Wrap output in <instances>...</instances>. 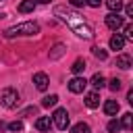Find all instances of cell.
<instances>
[{
  "label": "cell",
  "instance_id": "obj_2",
  "mask_svg": "<svg viewBox=\"0 0 133 133\" xmlns=\"http://www.w3.org/2000/svg\"><path fill=\"white\" fill-rule=\"evenodd\" d=\"M39 33V25L35 21H25V23H19V25H12L4 31V37H21V35H35Z\"/></svg>",
  "mask_w": 133,
  "mask_h": 133
},
{
  "label": "cell",
  "instance_id": "obj_17",
  "mask_svg": "<svg viewBox=\"0 0 133 133\" xmlns=\"http://www.w3.org/2000/svg\"><path fill=\"white\" fill-rule=\"evenodd\" d=\"M56 102H58V96L52 94V96H46V98L42 100V106H44V108H50V106H56Z\"/></svg>",
  "mask_w": 133,
  "mask_h": 133
},
{
  "label": "cell",
  "instance_id": "obj_24",
  "mask_svg": "<svg viewBox=\"0 0 133 133\" xmlns=\"http://www.w3.org/2000/svg\"><path fill=\"white\" fill-rule=\"evenodd\" d=\"M108 87H110L112 91H118V89H121V79H116V77L110 79V81H108Z\"/></svg>",
  "mask_w": 133,
  "mask_h": 133
},
{
  "label": "cell",
  "instance_id": "obj_11",
  "mask_svg": "<svg viewBox=\"0 0 133 133\" xmlns=\"http://www.w3.org/2000/svg\"><path fill=\"white\" fill-rule=\"evenodd\" d=\"M110 48H112V50H123V48H125V37L118 35V33H114V35L110 37Z\"/></svg>",
  "mask_w": 133,
  "mask_h": 133
},
{
  "label": "cell",
  "instance_id": "obj_25",
  "mask_svg": "<svg viewBox=\"0 0 133 133\" xmlns=\"http://www.w3.org/2000/svg\"><path fill=\"white\" fill-rule=\"evenodd\" d=\"M118 129H121V123H118L116 118H112V121L108 123V131H110V133H116Z\"/></svg>",
  "mask_w": 133,
  "mask_h": 133
},
{
  "label": "cell",
  "instance_id": "obj_12",
  "mask_svg": "<svg viewBox=\"0 0 133 133\" xmlns=\"http://www.w3.org/2000/svg\"><path fill=\"white\" fill-rule=\"evenodd\" d=\"M116 66L123 69V71L131 69V56H129V54H121V56H116Z\"/></svg>",
  "mask_w": 133,
  "mask_h": 133
},
{
  "label": "cell",
  "instance_id": "obj_32",
  "mask_svg": "<svg viewBox=\"0 0 133 133\" xmlns=\"http://www.w3.org/2000/svg\"><path fill=\"white\" fill-rule=\"evenodd\" d=\"M4 127H6V125H4V123H2V121H0V129H4Z\"/></svg>",
  "mask_w": 133,
  "mask_h": 133
},
{
  "label": "cell",
  "instance_id": "obj_16",
  "mask_svg": "<svg viewBox=\"0 0 133 133\" xmlns=\"http://www.w3.org/2000/svg\"><path fill=\"white\" fill-rule=\"evenodd\" d=\"M62 54H64V44H56V46H54V50L50 52V58H52V60H56V58H60Z\"/></svg>",
  "mask_w": 133,
  "mask_h": 133
},
{
  "label": "cell",
  "instance_id": "obj_30",
  "mask_svg": "<svg viewBox=\"0 0 133 133\" xmlns=\"http://www.w3.org/2000/svg\"><path fill=\"white\" fill-rule=\"evenodd\" d=\"M125 12H127V17H131V12H133V6H131V4H127V8H125Z\"/></svg>",
  "mask_w": 133,
  "mask_h": 133
},
{
  "label": "cell",
  "instance_id": "obj_26",
  "mask_svg": "<svg viewBox=\"0 0 133 133\" xmlns=\"http://www.w3.org/2000/svg\"><path fill=\"white\" fill-rule=\"evenodd\" d=\"M35 112H37V108L35 106H29L27 110H23V116H29V114H35Z\"/></svg>",
  "mask_w": 133,
  "mask_h": 133
},
{
  "label": "cell",
  "instance_id": "obj_6",
  "mask_svg": "<svg viewBox=\"0 0 133 133\" xmlns=\"http://www.w3.org/2000/svg\"><path fill=\"white\" fill-rule=\"evenodd\" d=\"M123 23H125V19L118 15V12H110V15H106V27L108 29H118V27H123Z\"/></svg>",
  "mask_w": 133,
  "mask_h": 133
},
{
  "label": "cell",
  "instance_id": "obj_3",
  "mask_svg": "<svg viewBox=\"0 0 133 133\" xmlns=\"http://www.w3.org/2000/svg\"><path fill=\"white\" fill-rule=\"evenodd\" d=\"M19 102H21V96H19V91L15 87L0 89V106H4V108H17Z\"/></svg>",
  "mask_w": 133,
  "mask_h": 133
},
{
  "label": "cell",
  "instance_id": "obj_22",
  "mask_svg": "<svg viewBox=\"0 0 133 133\" xmlns=\"http://www.w3.org/2000/svg\"><path fill=\"white\" fill-rule=\"evenodd\" d=\"M123 37H125V39H133V25H131V23H127V25H125Z\"/></svg>",
  "mask_w": 133,
  "mask_h": 133
},
{
  "label": "cell",
  "instance_id": "obj_10",
  "mask_svg": "<svg viewBox=\"0 0 133 133\" xmlns=\"http://www.w3.org/2000/svg\"><path fill=\"white\" fill-rule=\"evenodd\" d=\"M50 127H52V118L50 116H39L35 121V129L37 131H50Z\"/></svg>",
  "mask_w": 133,
  "mask_h": 133
},
{
  "label": "cell",
  "instance_id": "obj_29",
  "mask_svg": "<svg viewBox=\"0 0 133 133\" xmlns=\"http://www.w3.org/2000/svg\"><path fill=\"white\" fill-rule=\"evenodd\" d=\"M127 102L133 104V89H129V94H127Z\"/></svg>",
  "mask_w": 133,
  "mask_h": 133
},
{
  "label": "cell",
  "instance_id": "obj_27",
  "mask_svg": "<svg viewBox=\"0 0 133 133\" xmlns=\"http://www.w3.org/2000/svg\"><path fill=\"white\" fill-rule=\"evenodd\" d=\"M85 2H87V4L91 6V8H98V6L102 4V0H85Z\"/></svg>",
  "mask_w": 133,
  "mask_h": 133
},
{
  "label": "cell",
  "instance_id": "obj_21",
  "mask_svg": "<svg viewBox=\"0 0 133 133\" xmlns=\"http://www.w3.org/2000/svg\"><path fill=\"white\" fill-rule=\"evenodd\" d=\"M91 52H94V56H96V58H100V60H106V58H108L106 50H102V48H98V46H96V48H91Z\"/></svg>",
  "mask_w": 133,
  "mask_h": 133
},
{
  "label": "cell",
  "instance_id": "obj_14",
  "mask_svg": "<svg viewBox=\"0 0 133 133\" xmlns=\"http://www.w3.org/2000/svg\"><path fill=\"white\" fill-rule=\"evenodd\" d=\"M71 71H73L75 75L83 73V71H85V60H83V58H77V60H75V62L71 64Z\"/></svg>",
  "mask_w": 133,
  "mask_h": 133
},
{
  "label": "cell",
  "instance_id": "obj_15",
  "mask_svg": "<svg viewBox=\"0 0 133 133\" xmlns=\"http://www.w3.org/2000/svg\"><path fill=\"white\" fill-rule=\"evenodd\" d=\"M35 8V0H23L19 4V12H31Z\"/></svg>",
  "mask_w": 133,
  "mask_h": 133
},
{
  "label": "cell",
  "instance_id": "obj_28",
  "mask_svg": "<svg viewBox=\"0 0 133 133\" xmlns=\"http://www.w3.org/2000/svg\"><path fill=\"white\" fill-rule=\"evenodd\" d=\"M71 2V6H83L85 4V0H69Z\"/></svg>",
  "mask_w": 133,
  "mask_h": 133
},
{
  "label": "cell",
  "instance_id": "obj_5",
  "mask_svg": "<svg viewBox=\"0 0 133 133\" xmlns=\"http://www.w3.org/2000/svg\"><path fill=\"white\" fill-rule=\"evenodd\" d=\"M87 87V81L83 77H73L69 81V91L71 94H83V89Z\"/></svg>",
  "mask_w": 133,
  "mask_h": 133
},
{
  "label": "cell",
  "instance_id": "obj_4",
  "mask_svg": "<svg viewBox=\"0 0 133 133\" xmlns=\"http://www.w3.org/2000/svg\"><path fill=\"white\" fill-rule=\"evenodd\" d=\"M52 125H54L56 129H60V131H64V129L69 127V112H66V108H56V110H54V114H52Z\"/></svg>",
  "mask_w": 133,
  "mask_h": 133
},
{
  "label": "cell",
  "instance_id": "obj_19",
  "mask_svg": "<svg viewBox=\"0 0 133 133\" xmlns=\"http://www.w3.org/2000/svg\"><path fill=\"white\" fill-rule=\"evenodd\" d=\"M106 6L110 8V12H118L123 6V0H106Z\"/></svg>",
  "mask_w": 133,
  "mask_h": 133
},
{
  "label": "cell",
  "instance_id": "obj_23",
  "mask_svg": "<svg viewBox=\"0 0 133 133\" xmlns=\"http://www.w3.org/2000/svg\"><path fill=\"white\" fill-rule=\"evenodd\" d=\"M6 127H8V131H23V123H21V121H12V123H8Z\"/></svg>",
  "mask_w": 133,
  "mask_h": 133
},
{
  "label": "cell",
  "instance_id": "obj_13",
  "mask_svg": "<svg viewBox=\"0 0 133 133\" xmlns=\"http://www.w3.org/2000/svg\"><path fill=\"white\" fill-rule=\"evenodd\" d=\"M87 83H91V85H94L96 89H102V87L106 85V79H104V77H102L100 73H96V75L91 77V81H87Z\"/></svg>",
  "mask_w": 133,
  "mask_h": 133
},
{
  "label": "cell",
  "instance_id": "obj_20",
  "mask_svg": "<svg viewBox=\"0 0 133 133\" xmlns=\"http://www.w3.org/2000/svg\"><path fill=\"white\" fill-rule=\"evenodd\" d=\"M131 112H127V114H123V123H121V127L123 129H127V131H131V127H133V121H131Z\"/></svg>",
  "mask_w": 133,
  "mask_h": 133
},
{
  "label": "cell",
  "instance_id": "obj_31",
  "mask_svg": "<svg viewBox=\"0 0 133 133\" xmlns=\"http://www.w3.org/2000/svg\"><path fill=\"white\" fill-rule=\"evenodd\" d=\"M37 2H39V4H48L50 0H35V4H37Z\"/></svg>",
  "mask_w": 133,
  "mask_h": 133
},
{
  "label": "cell",
  "instance_id": "obj_7",
  "mask_svg": "<svg viewBox=\"0 0 133 133\" xmlns=\"http://www.w3.org/2000/svg\"><path fill=\"white\" fill-rule=\"evenodd\" d=\"M48 83H50V79H48L46 73H35V75H33V85H35V89L46 91V89H48Z\"/></svg>",
  "mask_w": 133,
  "mask_h": 133
},
{
  "label": "cell",
  "instance_id": "obj_1",
  "mask_svg": "<svg viewBox=\"0 0 133 133\" xmlns=\"http://www.w3.org/2000/svg\"><path fill=\"white\" fill-rule=\"evenodd\" d=\"M54 15L62 23H66L71 27V31L77 33L79 37H83V39H91L94 37V29L89 27V23L79 12H75L73 8H69V6H54Z\"/></svg>",
  "mask_w": 133,
  "mask_h": 133
},
{
  "label": "cell",
  "instance_id": "obj_9",
  "mask_svg": "<svg viewBox=\"0 0 133 133\" xmlns=\"http://www.w3.org/2000/svg\"><path fill=\"white\" fill-rule=\"evenodd\" d=\"M118 108H121V106H118L116 100H106V102H104V112H106L108 116H114V114L118 112Z\"/></svg>",
  "mask_w": 133,
  "mask_h": 133
},
{
  "label": "cell",
  "instance_id": "obj_8",
  "mask_svg": "<svg viewBox=\"0 0 133 133\" xmlns=\"http://www.w3.org/2000/svg\"><path fill=\"white\" fill-rule=\"evenodd\" d=\"M85 106L87 108H98L100 106V94L98 91H89L85 96Z\"/></svg>",
  "mask_w": 133,
  "mask_h": 133
},
{
  "label": "cell",
  "instance_id": "obj_18",
  "mask_svg": "<svg viewBox=\"0 0 133 133\" xmlns=\"http://www.w3.org/2000/svg\"><path fill=\"white\" fill-rule=\"evenodd\" d=\"M91 129H89V125L87 123H77L73 129H71V133H89Z\"/></svg>",
  "mask_w": 133,
  "mask_h": 133
}]
</instances>
